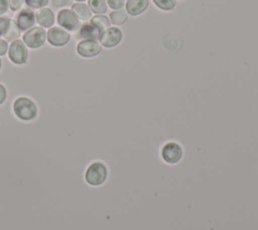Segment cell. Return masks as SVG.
I'll use <instances>...</instances> for the list:
<instances>
[{
    "instance_id": "27",
    "label": "cell",
    "mask_w": 258,
    "mask_h": 230,
    "mask_svg": "<svg viewBox=\"0 0 258 230\" xmlns=\"http://www.w3.org/2000/svg\"><path fill=\"white\" fill-rule=\"evenodd\" d=\"M8 0H0V16L8 11Z\"/></svg>"
},
{
    "instance_id": "12",
    "label": "cell",
    "mask_w": 258,
    "mask_h": 230,
    "mask_svg": "<svg viewBox=\"0 0 258 230\" xmlns=\"http://www.w3.org/2000/svg\"><path fill=\"white\" fill-rule=\"evenodd\" d=\"M149 0H127L126 12L131 16H137L143 13L148 7Z\"/></svg>"
},
{
    "instance_id": "22",
    "label": "cell",
    "mask_w": 258,
    "mask_h": 230,
    "mask_svg": "<svg viewBox=\"0 0 258 230\" xmlns=\"http://www.w3.org/2000/svg\"><path fill=\"white\" fill-rule=\"evenodd\" d=\"M127 0H106L107 5L114 10H118V9H122L125 6Z\"/></svg>"
},
{
    "instance_id": "15",
    "label": "cell",
    "mask_w": 258,
    "mask_h": 230,
    "mask_svg": "<svg viewBox=\"0 0 258 230\" xmlns=\"http://www.w3.org/2000/svg\"><path fill=\"white\" fill-rule=\"evenodd\" d=\"M90 22L92 24H94L101 32L105 31L106 29H108L109 27H111V21L109 19L108 16L106 15H102V14H97L93 17H91Z\"/></svg>"
},
{
    "instance_id": "6",
    "label": "cell",
    "mask_w": 258,
    "mask_h": 230,
    "mask_svg": "<svg viewBox=\"0 0 258 230\" xmlns=\"http://www.w3.org/2000/svg\"><path fill=\"white\" fill-rule=\"evenodd\" d=\"M56 21L58 25L67 31H77L81 26L80 20L73 13V11L68 8H63L58 11Z\"/></svg>"
},
{
    "instance_id": "13",
    "label": "cell",
    "mask_w": 258,
    "mask_h": 230,
    "mask_svg": "<svg viewBox=\"0 0 258 230\" xmlns=\"http://www.w3.org/2000/svg\"><path fill=\"white\" fill-rule=\"evenodd\" d=\"M101 31L91 22L84 23L83 25L80 26L78 30V34L81 38L83 39H99L101 35Z\"/></svg>"
},
{
    "instance_id": "26",
    "label": "cell",
    "mask_w": 258,
    "mask_h": 230,
    "mask_svg": "<svg viewBox=\"0 0 258 230\" xmlns=\"http://www.w3.org/2000/svg\"><path fill=\"white\" fill-rule=\"evenodd\" d=\"M8 42L5 39L0 38V56H3L8 51Z\"/></svg>"
},
{
    "instance_id": "8",
    "label": "cell",
    "mask_w": 258,
    "mask_h": 230,
    "mask_svg": "<svg viewBox=\"0 0 258 230\" xmlns=\"http://www.w3.org/2000/svg\"><path fill=\"white\" fill-rule=\"evenodd\" d=\"M102 45L95 39H83L78 42L76 50L83 58H94L101 52Z\"/></svg>"
},
{
    "instance_id": "14",
    "label": "cell",
    "mask_w": 258,
    "mask_h": 230,
    "mask_svg": "<svg viewBox=\"0 0 258 230\" xmlns=\"http://www.w3.org/2000/svg\"><path fill=\"white\" fill-rule=\"evenodd\" d=\"M71 10L73 11V13L77 16V18L79 20L87 21V20L91 19V17H92L91 9L84 2H76V3L72 4Z\"/></svg>"
},
{
    "instance_id": "10",
    "label": "cell",
    "mask_w": 258,
    "mask_h": 230,
    "mask_svg": "<svg viewBox=\"0 0 258 230\" xmlns=\"http://www.w3.org/2000/svg\"><path fill=\"white\" fill-rule=\"evenodd\" d=\"M16 24L20 31H26L34 26L35 24V13L31 8H23L16 15Z\"/></svg>"
},
{
    "instance_id": "7",
    "label": "cell",
    "mask_w": 258,
    "mask_h": 230,
    "mask_svg": "<svg viewBox=\"0 0 258 230\" xmlns=\"http://www.w3.org/2000/svg\"><path fill=\"white\" fill-rule=\"evenodd\" d=\"M70 33L58 26H52L46 31V40L49 44L56 47L66 45L70 41Z\"/></svg>"
},
{
    "instance_id": "4",
    "label": "cell",
    "mask_w": 258,
    "mask_h": 230,
    "mask_svg": "<svg viewBox=\"0 0 258 230\" xmlns=\"http://www.w3.org/2000/svg\"><path fill=\"white\" fill-rule=\"evenodd\" d=\"M8 58L13 64L17 66L24 65L27 62V46L21 39H16L10 43L8 47Z\"/></svg>"
},
{
    "instance_id": "11",
    "label": "cell",
    "mask_w": 258,
    "mask_h": 230,
    "mask_svg": "<svg viewBox=\"0 0 258 230\" xmlns=\"http://www.w3.org/2000/svg\"><path fill=\"white\" fill-rule=\"evenodd\" d=\"M35 21L42 28H50L54 24L55 16L50 8H40L35 12Z\"/></svg>"
},
{
    "instance_id": "19",
    "label": "cell",
    "mask_w": 258,
    "mask_h": 230,
    "mask_svg": "<svg viewBox=\"0 0 258 230\" xmlns=\"http://www.w3.org/2000/svg\"><path fill=\"white\" fill-rule=\"evenodd\" d=\"M157 8L163 11H170L175 7L176 1L175 0H152Z\"/></svg>"
},
{
    "instance_id": "24",
    "label": "cell",
    "mask_w": 258,
    "mask_h": 230,
    "mask_svg": "<svg viewBox=\"0 0 258 230\" xmlns=\"http://www.w3.org/2000/svg\"><path fill=\"white\" fill-rule=\"evenodd\" d=\"M51 4L57 8L67 7L72 5V0H51Z\"/></svg>"
},
{
    "instance_id": "1",
    "label": "cell",
    "mask_w": 258,
    "mask_h": 230,
    "mask_svg": "<svg viewBox=\"0 0 258 230\" xmlns=\"http://www.w3.org/2000/svg\"><path fill=\"white\" fill-rule=\"evenodd\" d=\"M12 112L17 119L28 122L37 117L38 106L31 98L27 96H19L12 102Z\"/></svg>"
},
{
    "instance_id": "21",
    "label": "cell",
    "mask_w": 258,
    "mask_h": 230,
    "mask_svg": "<svg viewBox=\"0 0 258 230\" xmlns=\"http://www.w3.org/2000/svg\"><path fill=\"white\" fill-rule=\"evenodd\" d=\"M24 2L31 9H40L48 4V0H24Z\"/></svg>"
},
{
    "instance_id": "29",
    "label": "cell",
    "mask_w": 258,
    "mask_h": 230,
    "mask_svg": "<svg viewBox=\"0 0 258 230\" xmlns=\"http://www.w3.org/2000/svg\"><path fill=\"white\" fill-rule=\"evenodd\" d=\"M1 68H2V62H1V60H0V70H1Z\"/></svg>"
},
{
    "instance_id": "16",
    "label": "cell",
    "mask_w": 258,
    "mask_h": 230,
    "mask_svg": "<svg viewBox=\"0 0 258 230\" xmlns=\"http://www.w3.org/2000/svg\"><path fill=\"white\" fill-rule=\"evenodd\" d=\"M127 18H128V14L123 8L118 9V10H113L109 14V19L111 21V24H114L116 26L124 24L126 22Z\"/></svg>"
},
{
    "instance_id": "25",
    "label": "cell",
    "mask_w": 258,
    "mask_h": 230,
    "mask_svg": "<svg viewBox=\"0 0 258 230\" xmlns=\"http://www.w3.org/2000/svg\"><path fill=\"white\" fill-rule=\"evenodd\" d=\"M7 99V88L5 85L0 83V106L6 101Z\"/></svg>"
},
{
    "instance_id": "28",
    "label": "cell",
    "mask_w": 258,
    "mask_h": 230,
    "mask_svg": "<svg viewBox=\"0 0 258 230\" xmlns=\"http://www.w3.org/2000/svg\"><path fill=\"white\" fill-rule=\"evenodd\" d=\"M75 1H77V2H84V1H86V0H75Z\"/></svg>"
},
{
    "instance_id": "17",
    "label": "cell",
    "mask_w": 258,
    "mask_h": 230,
    "mask_svg": "<svg viewBox=\"0 0 258 230\" xmlns=\"http://www.w3.org/2000/svg\"><path fill=\"white\" fill-rule=\"evenodd\" d=\"M88 6L95 14H104L108 10L106 0H88Z\"/></svg>"
},
{
    "instance_id": "9",
    "label": "cell",
    "mask_w": 258,
    "mask_h": 230,
    "mask_svg": "<svg viewBox=\"0 0 258 230\" xmlns=\"http://www.w3.org/2000/svg\"><path fill=\"white\" fill-rule=\"evenodd\" d=\"M122 37H123V33L121 29L116 26H113V27H109L108 29H106L101 33L99 41L102 46L111 48L118 45L122 40Z\"/></svg>"
},
{
    "instance_id": "20",
    "label": "cell",
    "mask_w": 258,
    "mask_h": 230,
    "mask_svg": "<svg viewBox=\"0 0 258 230\" xmlns=\"http://www.w3.org/2000/svg\"><path fill=\"white\" fill-rule=\"evenodd\" d=\"M10 22H11V19L7 16H0V37L1 36H5L8 29H9V26H10Z\"/></svg>"
},
{
    "instance_id": "5",
    "label": "cell",
    "mask_w": 258,
    "mask_h": 230,
    "mask_svg": "<svg viewBox=\"0 0 258 230\" xmlns=\"http://www.w3.org/2000/svg\"><path fill=\"white\" fill-rule=\"evenodd\" d=\"M160 154L165 162L169 164H175L181 159L183 150L179 143L175 141H169L162 146Z\"/></svg>"
},
{
    "instance_id": "3",
    "label": "cell",
    "mask_w": 258,
    "mask_h": 230,
    "mask_svg": "<svg viewBox=\"0 0 258 230\" xmlns=\"http://www.w3.org/2000/svg\"><path fill=\"white\" fill-rule=\"evenodd\" d=\"M46 40V31L40 26H33L26 30L22 36V41L31 49H36L44 44Z\"/></svg>"
},
{
    "instance_id": "23",
    "label": "cell",
    "mask_w": 258,
    "mask_h": 230,
    "mask_svg": "<svg viewBox=\"0 0 258 230\" xmlns=\"http://www.w3.org/2000/svg\"><path fill=\"white\" fill-rule=\"evenodd\" d=\"M24 3V0H8V6L11 11L19 10Z\"/></svg>"
},
{
    "instance_id": "2",
    "label": "cell",
    "mask_w": 258,
    "mask_h": 230,
    "mask_svg": "<svg viewBox=\"0 0 258 230\" xmlns=\"http://www.w3.org/2000/svg\"><path fill=\"white\" fill-rule=\"evenodd\" d=\"M109 175V167L104 161L94 160L87 166L84 179L88 185L92 187H100L108 181Z\"/></svg>"
},
{
    "instance_id": "18",
    "label": "cell",
    "mask_w": 258,
    "mask_h": 230,
    "mask_svg": "<svg viewBox=\"0 0 258 230\" xmlns=\"http://www.w3.org/2000/svg\"><path fill=\"white\" fill-rule=\"evenodd\" d=\"M19 35H20V29L18 28V26H17V24H16V21L11 19L9 29H8L6 35L4 36V39H5L7 42H8V41H11V42H12V41L18 39Z\"/></svg>"
}]
</instances>
